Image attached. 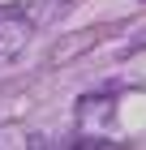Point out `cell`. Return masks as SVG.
Here are the masks:
<instances>
[{"instance_id":"obj_1","label":"cell","mask_w":146,"mask_h":150,"mask_svg":"<svg viewBox=\"0 0 146 150\" xmlns=\"http://www.w3.org/2000/svg\"><path fill=\"white\" fill-rule=\"evenodd\" d=\"M30 35H34V26H30L26 13L0 9V64H9L13 56H22V47L30 43Z\"/></svg>"}]
</instances>
